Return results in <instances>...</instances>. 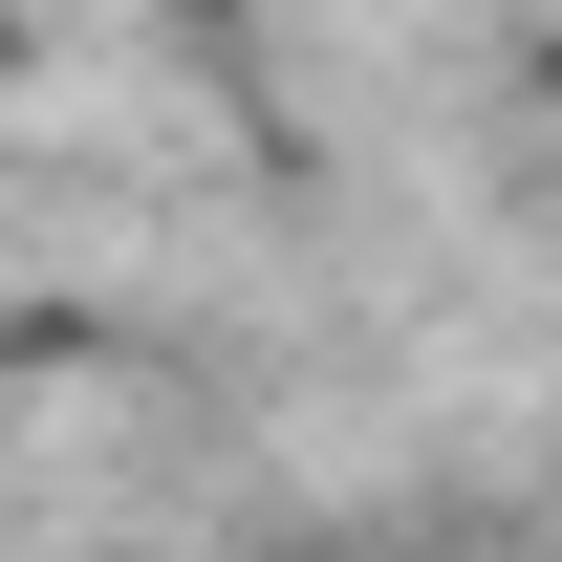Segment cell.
<instances>
[{
    "label": "cell",
    "mask_w": 562,
    "mask_h": 562,
    "mask_svg": "<svg viewBox=\"0 0 562 562\" xmlns=\"http://www.w3.org/2000/svg\"><path fill=\"white\" fill-rule=\"evenodd\" d=\"M325 562H347V541H325Z\"/></svg>",
    "instance_id": "cell-1"
}]
</instances>
